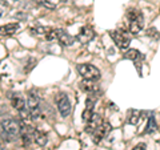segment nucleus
Masks as SVG:
<instances>
[{
    "label": "nucleus",
    "instance_id": "9b49d317",
    "mask_svg": "<svg viewBox=\"0 0 160 150\" xmlns=\"http://www.w3.org/2000/svg\"><path fill=\"white\" fill-rule=\"evenodd\" d=\"M80 89L88 94H95V96L100 93V88L95 84V81H89V80H83L80 82Z\"/></svg>",
    "mask_w": 160,
    "mask_h": 150
},
{
    "label": "nucleus",
    "instance_id": "393cba45",
    "mask_svg": "<svg viewBox=\"0 0 160 150\" xmlns=\"http://www.w3.org/2000/svg\"><path fill=\"white\" fill-rule=\"evenodd\" d=\"M62 2H63V3H66V2H68V0H62Z\"/></svg>",
    "mask_w": 160,
    "mask_h": 150
},
{
    "label": "nucleus",
    "instance_id": "2eb2a0df",
    "mask_svg": "<svg viewBox=\"0 0 160 150\" xmlns=\"http://www.w3.org/2000/svg\"><path fill=\"white\" fill-rule=\"evenodd\" d=\"M33 141H35V143H38L39 146H44L48 141V137L46 133H43L40 130H35L33 132Z\"/></svg>",
    "mask_w": 160,
    "mask_h": 150
},
{
    "label": "nucleus",
    "instance_id": "a211bd4d",
    "mask_svg": "<svg viewBox=\"0 0 160 150\" xmlns=\"http://www.w3.org/2000/svg\"><path fill=\"white\" fill-rule=\"evenodd\" d=\"M96 96L95 94H88V97L86 100V110L89 112H93V108H95V104H96Z\"/></svg>",
    "mask_w": 160,
    "mask_h": 150
},
{
    "label": "nucleus",
    "instance_id": "20e7f679",
    "mask_svg": "<svg viewBox=\"0 0 160 150\" xmlns=\"http://www.w3.org/2000/svg\"><path fill=\"white\" fill-rule=\"evenodd\" d=\"M76 71L84 80H89V81H98L102 77L100 71L92 64H78Z\"/></svg>",
    "mask_w": 160,
    "mask_h": 150
},
{
    "label": "nucleus",
    "instance_id": "412c9836",
    "mask_svg": "<svg viewBox=\"0 0 160 150\" xmlns=\"http://www.w3.org/2000/svg\"><path fill=\"white\" fill-rule=\"evenodd\" d=\"M132 150H147V145L143 143V142H140V143H138Z\"/></svg>",
    "mask_w": 160,
    "mask_h": 150
},
{
    "label": "nucleus",
    "instance_id": "1a4fd4ad",
    "mask_svg": "<svg viewBox=\"0 0 160 150\" xmlns=\"http://www.w3.org/2000/svg\"><path fill=\"white\" fill-rule=\"evenodd\" d=\"M109 130H111V125H109L108 122L104 121L100 126L92 133V137H93V142L95 143H99L102 139L106 138V136L109 133Z\"/></svg>",
    "mask_w": 160,
    "mask_h": 150
},
{
    "label": "nucleus",
    "instance_id": "6e6552de",
    "mask_svg": "<svg viewBox=\"0 0 160 150\" xmlns=\"http://www.w3.org/2000/svg\"><path fill=\"white\" fill-rule=\"evenodd\" d=\"M93 37H95V31H93V28L86 26V27H83V28L79 31L78 36H76V40H78V41H80L82 44H88L89 41H91V40H93Z\"/></svg>",
    "mask_w": 160,
    "mask_h": 150
},
{
    "label": "nucleus",
    "instance_id": "f8f14e48",
    "mask_svg": "<svg viewBox=\"0 0 160 150\" xmlns=\"http://www.w3.org/2000/svg\"><path fill=\"white\" fill-rule=\"evenodd\" d=\"M11 101H12V106L16 109L18 112H22L24 110V109H27V102L26 100H24L20 94H13V96L11 97Z\"/></svg>",
    "mask_w": 160,
    "mask_h": 150
},
{
    "label": "nucleus",
    "instance_id": "aec40b11",
    "mask_svg": "<svg viewBox=\"0 0 160 150\" xmlns=\"http://www.w3.org/2000/svg\"><path fill=\"white\" fill-rule=\"evenodd\" d=\"M36 3H39L40 6L46 7V8H48V9H53V8H55V4L51 3L49 0H36Z\"/></svg>",
    "mask_w": 160,
    "mask_h": 150
},
{
    "label": "nucleus",
    "instance_id": "4468645a",
    "mask_svg": "<svg viewBox=\"0 0 160 150\" xmlns=\"http://www.w3.org/2000/svg\"><path fill=\"white\" fill-rule=\"evenodd\" d=\"M123 57L126 60H131V61H138V60L143 59L142 53L138 49H126V52L123 53Z\"/></svg>",
    "mask_w": 160,
    "mask_h": 150
},
{
    "label": "nucleus",
    "instance_id": "7ed1b4c3",
    "mask_svg": "<svg viewBox=\"0 0 160 150\" xmlns=\"http://www.w3.org/2000/svg\"><path fill=\"white\" fill-rule=\"evenodd\" d=\"M46 39L48 41H59L62 45L64 47H71L72 44L75 43V37L71 36L67 31L64 29H51L47 35H46Z\"/></svg>",
    "mask_w": 160,
    "mask_h": 150
},
{
    "label": "nucleus",
    "instance_id": "39448f33",
    "mask_svg": "<svg viewBox=\"0 0 160 150\" xmlns=\"http://www.w3.org/2000/svg\"><path fill=\"white\" fill-rule=\"evenodd\" d=\"M27 108L29 110V114H31L32 120H36L40 117V101H39V96L35 91H31L27 96Z\"/></svg>",
    "mask_w": 160,
    "mask_h": 150
},
{
    "label": "nucleus",
    "instance_id": "9d476101",
    "mask_svg": "<svg viewBox=\"0 0 160 150\" xmlns=\"http://www.w3.org/2000/svg\"><path fill=\"white\" fill-rule=\"evenodd\" d=\"M103 122H104V121H103L102 116H100V114H98V113H93L92 116H91V118H89L88 121L86 122V132H87L88 134H92Z\"/></svg>",
    "mask_w": 160,
    "mask_h": 150
},
{
    "label": "nucleus",
    "instance_id": "f3484780",
    "mask_svg": "<svg viewBox=\"0 0 160 150\" xmlns=\"http://www.w3.org/2000/svg\"><path fill=\"white\" fill-rule=\"evenodd\" d=\"M156 130H158V125H156V121H155V117L149 116L148 122L146 125V129H144V133H146V134H152Z\"/></svg>",
    "mask_w": 160,
    "mask_h": 150
},
{
    "label": "nucleus",
    "instance_id": "dca6fc26",
    "mask_svg": "<svg viewBox=\"0 0 160 150\" xmlns=\"http://www.w3.org/2000/svg\"><path fill=\"white\" fill-rule=\"evenodd\" d=\"M140 114L142 113L139 110H136V109H131V110L128 112V116H127V122L129 125H136L140 120Z\"/></svg>",
    "mask_w": 160,
    "mask_h": 150
},
{
    "label": "nucleus",
    "instance_id": "4be33fe9",
    "mask_svg": "<svg viewBox=\"0 0 160 150\" xmlns=\"http://www.w3.org/2000/svg\"><path fill=\"white\" fill-rule=\"evenodd\" d=\"M147 35H148V36H156V37L159 36V33H158V31L155 28H149L147 31Z\"/></svg>",
    "mask_w": 160,
    "mask_h": 150
},
{
    "label": "nucleus",
    "instance_id": "423d86ee",
    "mask_svg": "<svg viewBox=\"0 0 160 150\" xmlns=\"http://www.w3.org/2000/svg\"><path fill=\"white\" fill-rule=\"evenodd\" d=\"M55 101H56L59 113L62 114V117H68L69 113H71V101L66 93H58L56 97H55Z\"/></svg>",
    "mask_w": 160,
    "mask_h": 150
},
{
    "label": "nucleus",
    "instance_id": "6ab92c4d",
    "mask_svg": "<svg viewBox=\"0 0 160 150\" xmlns=\"http://www.w3.org/2000/svg\"><path fill=\"white\" fill-rule=\"evenodd\" d=\"M33 35H38V36H43V35H47L49 31H51V28L48 27H38V28H32L31 29Z\"/></svg>",
    "mask_w": 160,
    "mask_h": 150
},
{
    "label": "nucleus",
    "instance_id": "f257e3e1",
    "mask_svg": "<svg viewBox=\"0 0 160 150\" xmlns=\"http://www.w3.org/2000/svg\"><path fill=\"white\" fill-rule=\"evenodd\" d=\"M2 126V136L3 139L7 142H13L18 138H20V133H22V124L18 120H15L12 117L4 118L0 122Z\"/></svg>",
    "mask_w": 160,
    "mask_h": 150
},
{
    "label": "nucleus",
    "instance_id": "f03ea898",
    "mask_svg": "<svg viewBox=\"0 0 160 150\" xmlns=\"http://www.w3.org/2000/svg\"><path fill=\"white\" fill-rule=\"evenodd\" d=\"M127 19H128V29L131 35L136 36L142 32V29L144 27V16L139 9L131 8L127 12Z\"/></svg>",
    "mask_w": 160,
    "mask_h": 150
},
{
    "label": "nucleus",
    "instance_id": "5701e85b",
    "mask_svg": "<svg viewBox=\"0 0 160 150\" xmlns=\"http://www.w3.org/2000/svg\"><path fill=\"white\" fill-rule=\"evenodd\" d=\"M2 15H3V9L0 8V16H2Z\"/></svg>",
    "mask_w": 160,
    "mask_h": 150
},
{
    "label": "nucleus",
    "instance_id": "b1692460",
    "mask_svg": "<svg viewBox=\"0 0 160 150\" xmlns=\"http://www.w3.org/2000/svg\"><path fill=\"white\" fill-rule=\"evenodd\" d=\"M0 150H6V149H4L3 146H0Z\"/></svg>",
    "mask_w": 160,
    "mask_h": 150
},
{
    "label": "nucleus",
    "instance_id": "a878e982",
    "mask_svg": "<svg viewBox=\"0 0 160 150\" xmlns=\"http://www.w3.org/2000/svg\"><path fill=\"white\" fill-rule=\"evenodd\" d=\"M15 2H16V0H15Z\"/></svg>",
    "mask_w": 160,
    "mask_h": 150
},
{
    "label": "nucleus",
    "instance_id": "0eeeda50",
    "mask_svg": "<svg viewBox=\"0 0 160 150\" xmlns=\"http://www.w3.org/2000/svg\"><path fill=\"white\" fill-rule=\"evenodd\" d=\"M109 36L112 37V40L116 44V47L122 51H126L129 47V43H131V39H129L128 35L124 31H111L109 32Z\"/></svg>",
    "mask_w": 160,
    "mask_h": 150
},
{
    "label": "nucleus",
    "instance_id": "ddd939ff",
    "mask_svg": "<svg viewBox=\"0 0 160 150\" xmlns=\"http://www.w3.org/2000/svg\"><path fill=\"white\" fill-rule=\"evenodd\" d=\"M19 29V24L18 23H9L6 24V26L0 27V35L2 36H11Z\"/></svg>",
    "mask_w": 160,
    "mask_h": 150
}]
</instances>
